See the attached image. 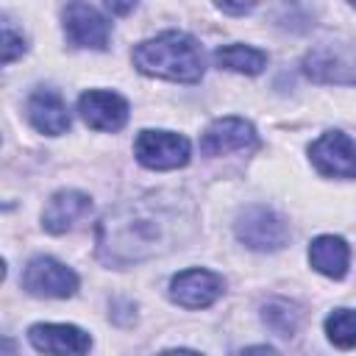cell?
Here are the masks:
<instances>
[{"instance_id": "obj_14", "label": "cell", "mask_w": 356, "mask_h": 356, "mask_svg": "<svg viewBox=\"0 0 356 356\" xmlns=\"http://www.w3.org/2000/svg\"><path fill=\"white\" fill-rule=\"evenodd\" d=\"M28 120L39 134H47V136H58L70 128L67 103L53 89H39L28 97Z\"/></svg>"}, {"instance_id": "obj_17", "label": "cell", "mask_w": 356, "mask_h": 356, "mask_svg": "<svg viewBox=\"0 0 356 356\" xmlns=\"http://www.w3.org/2000/svg\"><path fill=\"white\" fill-rule=\"evenodd\" d=\"M261 320L267 323V328H273L278 337H292L298 323H300V312L295 303L289 300H270L261 309Z\"/></svg>"}, {"instance_id": "obj_2", "label": "cell", "mask_w": 356, "mask_h": 356, "mask_svg": "<svg viewBox=\"0 0 356 356\" xmlns=\"http://www.w3.org/2000/svg\"><path fill=\"white\" fill-rule=\"evenodd\" d=\"M134 67L153 78L195 83L203 78V50L195 36L184 31H164L156 39L139 42L131 53Z\"/></svg>"}, {"instance_id": "obj_19", "label": "cell", "mask_w": 356, "mask_h": 356, "mask_svg": "<svg viewBox=\"0 0 356 356\" xmlns=\"http://www.w3.org/2000/svg\"><path fill=\"white\" fill-rule=\"evenodd\" d=\"M25 53V39H22V33H17L14 28H11V22L6 19L3 22V44H0V61L3 64H11L17 56H22Z\"/></svg>"}, {"instance_id": "obj_4", "label": "cell", "mask_w": 356, "mask_h": 356, "mask_svg": "<svg viewBox=\"0 0 356 356\" xmlns=\"http://www.w3.org/2000/svg\"><path fill=\"white\" fill-rule=\"evenodd\" d=\"M134 156L147 170H175L189 161V139L172 131H139Z\"/></svg>"}, {"instance_id": "obj_12", "label": "cell", "mask_w": 356, "mask_h": 356, "mask_svg": "<svg viewBox=\"0 0 356 356\" xmlns=\"http://www.w3.org/2000/svg\"><path fill=\"white\" fill-rule=\"evenodd\" d=\"M256 145H259V136H256L253 125L239 117L214 120L200 139V150L206 156H225L231 150H245V147H256Z\"/></svg>"}, {"instance_id": "obj_3", "label": "cell", "mask_w": 356, "mask_h": 356, "mask_svg": "<svg viewBox=\"0 0 356 356\" xmlns=\"http://www.w3.org/2000/svg\"><path fill=\"white\" fill-rule=\"evenodd\" d=\"M236 239L248 245L250 250L273 253L281 250L289 242V225L286 220L270 209V206H248L236 220Z\"/></svg>"}, {"instance_id": "obj_20", "label": "cell", "mask_w": 356, "mask_h": 356, "mask_svg": "<svg viewBox=\"0 0 356 356\" xmlns=\"http://www.w3.org/2000/svg\"><path fill=\"white\" fill-rule=\"evenodd\" d=\"M236 356H278V353L273 348H267V345H250V348L239 350Z\"/></svg>"}, {"instance_id": "obj_10", "label": "cell", "mask_w": 356, "mask_h": 356, "mask_svg": "<svg viewBox=\"0 0 356 356\" xmlns=\"http://www.w3.org/2000/svg\"><path fill=\"white\" fill-rule=\"evenodd\" d=\"M222 295V278L211 270H184L170 281V298L184 309H206Z\"/></svg>"}, {"instance_id": "obj_21", "label": "cell", "mask_w": 356, "mask_h": 356, "mask_svg": "<svg viewBox=\"0 0 356 356\" xmlns=\"http://www.w3.org/2000/svg\"><path fill=\"white\" fill-rule=\"evenodd\" d=\"M217 8H220V11H225V14H248V11L253 8V3H245V6H231V3H217Z\"/></svg>"}, {"instance_id": "obj_16", "label": "cell", "mask_w": 356, "mask_h": 356, "mask_svg": "<svg viewBox=\"0 0 356 356\" xmlns=\"http://www.w3.org/2000/svg\"><path fill=\"white\" fill-rule=\"evenodd\" d=\"M214 61L231 72H245V75H259L267 67V53L250 44H222L214 50Z\"/></svg>"}, {"instance_id": "obj_1", "label": "cell", "mask_w": 356, "mask_h": 356, "mask_svg": "<svg viewBox=\"0 0 356 356\" xmlns=\"http://www.w3.org/2000/svg\"><path fill=\"white\" fill-rule=\"evenodd\" d=\"M192 234V206L175 192H150L106 211L97 222V256L111 267H128L172 248Z\"/></svg>"}, {"instance_id": "obj_7", "label": "cell", "mask_w": 356, "mask_h": 356, "mask_svg": "<svg viewBox=\"0 0 356 356\" xmlns=\"http://www.w3.org/2000/svg\"><path fill=\"white\" fill-rule=\"evenodd\" d=\"M64 33L75 47L106 50L111 36V22L89 3H70L64 8Z\"/></svg>"}, {"instance_id": "obj_13", "label": "cell", "mask_w": 356, "mask_h": 356, "mask_svg": "<svg viewBox=\"0 0 356 356\" xmlns=\"http://www.w3.org/2000/svg\"><path fill=\"white\" fill-rule=\"evenodd\" d=\"M92 209L89 195L78 192V189H58L56 195H50V200L42 209V225L50 234H64L70 231L78 220H83Z\"/></svg>"}, {"instance_id": "obj_5", "label": "cell", "mask_w": 356, "mask_h": 356, "mask_svg": "<svg viewBox=\"0 0 356 356\" xmlns=\"http://www.w3.org/2000/svg\"><path fill=\"white\" fill-rule=\"evenodd\" d=\"M312 164L328 178H356V142L342 131H325L309 145Z\"/></svg>"}, {"instance_id": "obj_11", "label": "cell", "mask_w": 356, "mask_h": 356, "mask_svg": "<svg viewBox=\"0 0 356 356\" xmlns=\"http://www.w3.org/2000/svg\"><path fill=\"white\" fill-rule=\"evenodd\" d=\"M78 111L83 122L95 131H120L128 122V103L117 92L89 89L78 100Z\"/></svg>"}, {"instance_id": "obj_8", "label": "cell", "mask_w": 356, "mask_h": 356, "mask_svg": "<svg viewBox=\"0 0 356 356\" xmlns=\"http://www.w3.org/2000/svg\"><path fill=\"white\" fill-rule=\"evenodd\" d=\"M28 339L44 356H86L92 348V337L67 323H36L28 328Z\"/></svg>"}, {"instance_id": "obj_22", "label": "cell", "mask_w": 356, "mask_h": 356, "mask_svg": "<svg viewBox=\"0 0 356 356\" xmlns=\"http://www.w3.org/2000/svg\"><path fill=\"white\" fill-rule=\"evenodd\" d=\"M0 356H17V348H14V339L11 337L3 339V353Z\"/></svg>"}, {"instance_id": "obj_18", "label": "cell", "mask_w": 356, "mask_h": 356, "mask_svg": "<svg viewBox=\"0 0 356 356\" xmlns=\"http://www.w3.org/2000/svg\"><path fill=\"white\" fill-rule=\"evenodd\" d=\"M325 334L342 350L356 348V312L353 309H337V312H331L328 320H325Z\"/></svg>"}, {"instance_id": "obj_9", "label": "cell", "mask_w": 356, "mask_h": 356, "mask_svg": "<svg viewBox=\"0 0 356 356\" xmlns=\"http://www.w3.org/2000/svg\"><path fill=\"white\" fill-rule=\"evenodd\" d=\"M303 72L317 83H356V53L334 44H320L306 53Z\"/></svg>"}, {"instance_id": "obj_6", "label": "cell", "mask_w": 356, "mask_h": 356, "mask_svg": "<svg viewBox=\"0 0 356 356\" xmlns=\"http://www.w3.org/2000/svg\"><path fill=\"white\" fill-rule=\"evenodd\" d=\"M22 286L36 298H70L78 289V275L50 256H36L22 273Z\"/></svg>"}, {"instance_id": "obj_24", "label": "cell", "mask_w": 356, "mask_h": 356, "mask_svg": "<svg viewBox=\"0 0 356 356\" xmlns=\"http://www.w3.org/2000/svg\"><path fill=\"white\" fill-rule=\"evenodd\" d=\"M108 8H111V11H117V14H125V11H131V8H134V3H128V6H120V3H108Z\"/></svg>"}, {"instance_id": "obj_23", "label": "cell", "mask_w": 356, "mask_h": 356, "mask_svg": "<svg viewBox=\"0 0 356 356\" xmlns=\"http://www.w3.org/2000/svg\"><path fill=\"white\" fill-rule=\"evenodd\" d=\"M159 356H200V353H195V350H164Z\"/></svg>"}, {"instance_id": "obj_15", "label": "cell", "mask_w": 356, "mask_h": 356, "mask_svg": "<svg viewBox=\"0 0 356 356\" xmlns=\"http://www.w3.org/2000/svg\"><path fill=\"white\" fill-rule=\"evenodd\" d=\"M309 264L328 278H345L348 264H350V250L342 236L323 234V236L312 239V245H309Z\"/></svg>"}]
</instances>
